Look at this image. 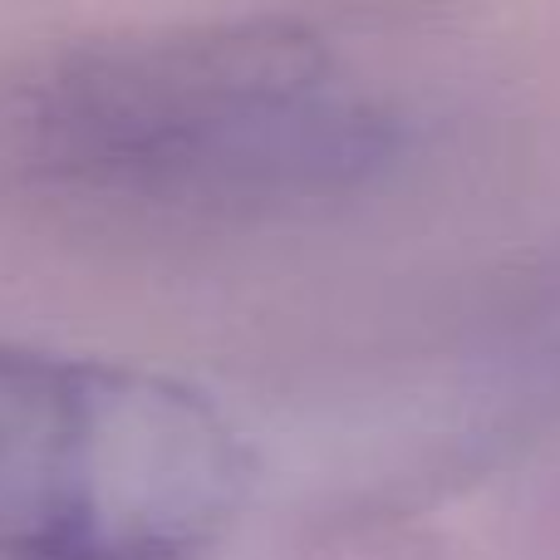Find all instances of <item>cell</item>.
Listing matches in <instances>:
<instances>
[{
	"label": "cell",
	"instance_id": "obj_1",
	"mask_svg": "<svg viewBox=\"0 0 560 560\" xmlns=\"http://www.w3.org/2000/svg\"><path fill=\"white\" fill-rule=\"evenodd\" d=\"M20 133L79 197L236 212L354 183L394 124L310 30L217 25L69 59L30 94Z\"/></svg>",
	"mask_w": 560,
	"mask_h": 560
},
{
	"label": "cell",
	"instance_id": "obj_2",
	"mask_svg": "<svg viewBox=\"0 0 560 560\" xmlns=\"http://www.w3.org/2000/svg\"><path fill=\"white\" fill-rule=\"evenodd\" d=\"M242 492V438L187 384L0 345V560H187Z\"/></svg>",
	"mask_w": 560,
	"mask_h": 560
}]
</instances>
